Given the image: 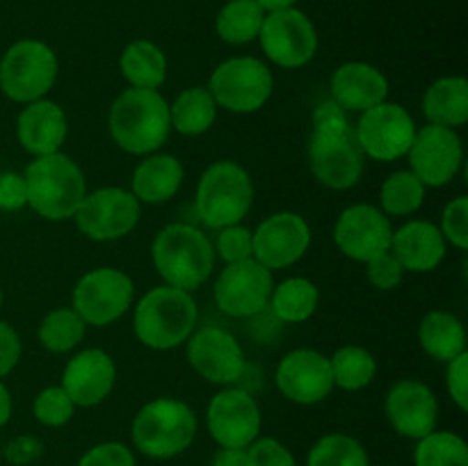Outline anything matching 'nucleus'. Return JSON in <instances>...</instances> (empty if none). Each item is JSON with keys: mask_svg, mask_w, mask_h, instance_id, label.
<instances>
[{"mask_svg": "<svg viewBox=\"0 0 468 466\" xmlns=\"http://www.w3.org/2000/svg\"><path fill=\"white\" fill-rule=\"evenodd\" d=\"M117 382L114 359L101 347H85L67 361L59 387L76 407H96L112 393Z\"/></svg>", "mask_w": 468, "mask_h": 466, "instance_id": "4be33fe9", "label": "nucleus"}, {"mask_svg": "<svg viewBox=\"0 0 468 466\" xmlns=\"http://www.w3.org/2000/svg\"><path fill=\"white\" fill-rule=\"evenodd\" d=\"M446 388L460 411H468V352H462L460 356L448 361Z\"/></svg>", "mask_w": 468, "mask_h": 466, "instance_id": "c03bdc74", "label": "nucleus"}, {"mask_svg": "<svg viewBox=\"0 0 468 466\" xmlns=\"http://www.w3.org/2000/svg\"><path fill=\"white\" fill-rule=\"evenodd\" d=\"M254 204V183L250 172L233 160L213 163L197 183V215L208 228L240 224Z\"/></svg>", "mask_w": 468, "mask_h": 466, "instance_id": "423d86ee", "label": "nucleus"}, {"mask_svg": "<svg viewBox=\"0 0 468 466\" xmlns=\"http://www.w3.org/2000/svg\"><path fill=\"white\" fill-rule=\"evenodd\" d=\"M108 128L114 144L126 154H158L172 132L169 103L158 90L128 87L110 105Z\"/></svg>", "mask_w": 468, "mask_h": 466, "instance_id": "f257e3e1", "label": "nucleus"}, {"mask_svg": "<svg viewBox=\"0 0 468 466\" xmlns=\"http://www.w3.org/2000/svg\"><path fill=\"white\" fill-rule=\"evenodd\" d=\"M416 466H468V446L455 432H430L419 439L414 450Z\"/></svg>", "mask_w": 468, "mask_h": 466, "instance_id": "e433bc0d", "label": "nucleus"}, {"mask_svg": "<svg viewBox=\"0 0 468 466\" xmlns=\"http://www.w3.org/2000/svg\"><path fill=\"white\" fill-rule=\"evenodd\" d=\"M197 416L176 397H155L135 414L131 425L133 446L151 460H172L192 446Z\"/></svg>", "mask_w": 468, "mask_h": 466, "instance_id": "39448f33", "label": "nucleus"}, {"mask_svg": "<svg viewBox=\"0 0 468 466\" xmlns=\"http://www.w3.org/2000/svg\"><path fill=\"white\" fill-rule=\"evenodd\" d=\"M265 12H277V9H288L295 7L297 0H256Z\"/></svg>", "mask_w": 468, "mask_h": 466, "instance_id": "603ef678", "label": "nucleus"}, {"mask_svg": "<svg viewBox=\"0 0 468 466\" xmlns=\"http://www.w3.org/2000/svg\"><path fill=\"white\" fill-rule=\"evenodd\" d=\"M12 409H14L12 393H9V388L5 387L3 379H0V428H5V425L9 423V418H12Z\"/></svg>", "mask_w": 468, "mask_h": 466, "instance_id": "3c124183", "label": "nucleus"}, {"mask_svg": "<svg viewBox=\"0 0 468 466\" xmlns=\"http://www.w3.org/2000/svg\"><path fill=\"white\" fill-rule=\"evenodd\" d=\"M439 231L452 247L462 251L468 249V196H455L448 201Z\"/></svg>", "mask_w": 468, "mask_h": 466, "instance_id": "ea45409f", "label": "nucleus"}, {"mask_svg": "<svg viewBox=\"0 0 468 466\" xmlns=\"http://www.w3.org/2000/svg\"><path fill=\"white\" fill-rule=\"evenodd\" d=\"M272 288V270L256 259H247L240 263H229L218 274L213 297L222 313L231 318H254L268 309Z\"/></svg>", "mask_w": 468, "mask_h": 466, "instance_id": "4468645a", "label": "nucleus"}, {"mask_svg": "<svg viewBox=\"0 0 468 466\" xmlns=\"http://www.w3.org/2000/svg\"><path fill=\"white\" fill-rule=\"evenodd\" d=\"M265 58L282 69H302L315 58L318 32L302 9L288 7L265 14L259 32Z\"/></svg>", "mask_w": 468, "mask_h": 466, "instance_id": "f8f14e48", "label": "nucleus"}, {"mask_svg": "<svg viewBox=\"0 0 468 466\" xmlns=\"http://www.w3.org/2000/svg\"><path fill=\"white\" fill-rule=\"evenodd\" d=\"M448 242L437 224L428 219H411L393 228L391 254L400 260L405 272H432L446 259Z\"/></svg>", "mask_w": 468, "mask_h": 466, "instance_id": "393cba45", "label": "nucleus"}, {"mask_svg": "<svg viewBox=\"0 0 468 466\" xmlns=\"http://www.w3.org/2000/svg\"><path fill=\"white\" fill-rule=\"evenodd\" d=\"M366 277L373 283V288L378 291H393L402 283L405 277V270H402L400 260L391 254V249L384 251V254L375 256L366 263Z\"/></svg>", "mask_w": 468, "mask_h": 466, "instance_id": "a19ab883", "label": "nucleus"}, {"mask_svg": "<svg viewBox=\"0 0 468 466\" xmlns=\"http://www.w3.org/2000/svg\"><path fill=\"white\" fill-rule=\"evenodd\" d=\"M206 425L219 448H250L261 437V407L242 388L215 393L206 409Z\"/></svg>", "mask_w": 468, "mask_h": 466, "instance_id": "dca6fc26", "label": "nucleus"}, {"mask_svg": "<svg viewBox=\"0 0 468 466\" xmlns=\"http://www.w3.org/2000/svg\"><path fill=\"white\" fill-rule=\"evenodd\" d=\"M350 119L343 108H338L332 99L320 103L314 110V131H334V128H347Z\"/></svg>", "mask_w": 468, "mask_h": 466, "instance_id": "09e8293b", "label": "nucleus"}, {"mask_svg": "<svg viewBox=\"0 0 468 466\" xmlns=\"http://www.w3.org/2000/svg\"><path fill=\"white\" fill-rule=\"evenodd\" d=\"M384 414L400 437L419 441L437 429L439 400L425 382L400 379L387 393Z\"/></svg>", "mask_w": 468, "mask_h": 466, "instance_id": "412c9836", "label": "nucleus"}, {"mask_svg": "<svg viewBox=\"0 0 468 466\" xmlns=\"http://www.w3.org/2000/svg\"><path fill=\"white\" fill-rule=\"evenodd\" d=\"M199 309L192 292L172 286L151 288L133 311V332L149 350H174L192 336Z\"/></svg>", "mask_w": 468, "mask_h": 466, "instance_id": "7ed1b4c3", "label": "nucleus"}, {"mask_svg": "<svg viewBox=\"0 0 468 466\" xmlns=\"http://www.w3.org/2000/svg\"><path fill=\"white\" fill-rule=\"evenodd\" d=\"M69 135L64 110L55 101L39 99L27 103L16 119L18 144L35 158L58 154Z\"/></svg>", "mask_w": 468, "mask_h": 466, "instance_id": "b1692460", "label": "nucleus"}, {"mask_svg": "<svg viewBox=\"0 0 468 466\" xmlns=\"http://www.w3.org/2000/svg\"><path fill=\"white\" fill-rule=\"evenodd\" d=\"M265 14L256 0H229L215 18V30L224 44L245 46L259 39Z\"/></svg>", "mask_w": 468, "mask_h": 466, "instance_id": "2f4dec72", "label": "nucleus"}, {"mask_svg": "<svg viewBox=\"0 0 468 466\" xmlns=\"http://www.w3.org/2000/svg\"><path fill=\"white\" fill-rule=\"evenodd\" d=\"M210 466H250L247 448H219Z\"/></svg>", "mask_w": 468, "mask_h": 466, "instance_id": "8fccbe9b", "label": "nucleus"}, {"mask_svg": "<svg viewBox=\"0 0 468 466\" xmlns=\"http://www.w3.org/2000/svg\"><path fill=\"white\" fill-rule=\"evenodd\" d=\"M407 158H410L411 172L420 178L425 187H443L462 169L464 146L455 128L428 123L416 131Z\"/></svg>", "mask_w": 468, "mask_h": 466, "instance_id": "2eb2a0df", "label": "nucleus"}, {"mask_svg": "<svg viewBox=\"0 0 468 466\" xmlns=\"http://www.w3.org/2000/svg\"><path fill=\"white\" fill-rule=\"evenodd\" d=\"M41 452H44V446L37 437H30V434H21V437L12 439V441L5 446L3 455L9 464L14 466H26L32 464L35 460H39Z\"/></svg>", "mask_w": 468, "mask_h": 466, "instance_id": "de8ad7c7", "label": "nucleus"}, {"mask_svg": "<svg viewBox=\"0 0 468 466\" xmlns=\"http://www.w3.org/2000/svg\"><path fill=\"white\" fill-rule=\"evenodd\" d=\"M187 361L206 382L231 387L247 368L245 352L231 332L222 327H201L187 338Z\"/></svg>", "mask_w": 468, "mask_h": 466, "instance_id": "a211bd4d", "label": "nucleus"}, {"mask_svg": "<svg viewBox=\"0 0 468 466\" xmlns=\"http://www.w3.org/2000/svg\"><path fill=\"white\" fill-rule=\"evenodd\" d=\"M218 119V103L208 87H187L169 103V122L178 135L197 137L210 131Z\"/></svg>", "mask_w": 468, "mask_h": 466, "instance_id": "c756f323", "label": "nucleus"}, {"mask_svg": "<svg viewBox=\"0 0 468 466\" xmlns=\"http://www.w3.org/2000/svg\"><path fill=\"white\" fill-rule=\"evenodd\" d=\"M279 393L295 405H318L334 391L329 356L311 347H297L282 356L274 373Z\"/></svg>", "mask_w": 468, "mask_h": 466, "instance_id": "aec40b11", "label": "nucleus"}, {"mask_svg": "<svg viewBox=\"0 0 468 466\" xmlns=\"http://www.w3.org/2000/svg\"><path fill=\"white\" fill-rule=\"evenodd\" d=\"M272 90L274 78L268 64L250 55L219 62L208 80V91L218 108L236 114H251L263 108L272 96Z\"/></svg>", "mask_w": 468, "mask_h": 466, "instance_id": "6e6552de", "label": "nucleus"}, {"mask_svg": "<svg viewBox=\"0 0 468 466\" xmlns=\"http://www.w3.org/2000/svg\"><path fill=\"white\" fill-rule=\"evenodd\" d=\"M309 164L315 181L329 190H350L364 176L366 155L355 128L314 131L309 140Z\"/></svg>", "mask_w": 468, "mask_h": 466, "instance_id": "1a4fd4ad", "label": "nucleus"}, {"mask_svg": "<svg viewBox=\"0 0 468 466\" xmlns=\"http://www.w3.org/2000/svg\"><path fill=\"white\" fill-rule=\"evenodd\" d=\"M254 259L268 270L295 265L311 247V227L292 210L272 213L251 231Z\"/></svg>", "mask_w": 468, "mask_h": 466, "instance_id": "6ab92c4d", "label": "nucleus"}, {"mask_svg": "<svg viewBox=\"0 0 468 466\" xmlns=\"http://www.w3.org/2000/svg\"><path fill=\"white\" fill-rule=\"evenodd\" d=\"M215 251H218V256L227 265L254 259L251 228L242 227V224H231V227L219 228L218 240H215Z\"/></svg>", "mask_w": 468, "mask_h": 466, "instance_id": "58836bf2", "label": "nucleus"}, {"mask_svg": "<svg viewBox=\"0 0 468 466\" xmlns=\"http://www.w3.org/2000/svg\"><path fill=\"white\" fill-rule=\"evenodd\" d=\"M27 206L26 176L18 172L0 174V210H21Z\"/></svg>", "mask_w": 468, "mask_h": 466, "instance_id": "a18cd8bd", "label": "nucleus"}, {"mask_svg": "<svg viewBox=\"0 0 468 466\" xmlns=\"http://www.w3.org/2000/svg\"><path fill=\"white\" fill-rule=\"evenodd\" d=\"M420 347L437 361H451L466 352V329L451 311H430L419 324Z\"/></svg>", "mask_w": 468, "mask_h": 466, "instance_id": "cd10ccee", "label": "nucleus"}, {"mask_svg": "<svg viewBox=\"0 0 468 466\" xmlns=\"http://www.w3.org/2000/svg\"><path fill=\"white\" fill-rule=\"evenodd\" d=\"M416 126L410 110L400 103H384L361 112L356 123V142L366 158L379 160V163H393L398 158H405L414 142Z\"/></svg>", "mask_w": 468, "mask_h": 466, "instance_id": "ddd939ff", "label": "nucleus"}, {"mask_svg": "<svg viewBox=\"0 0 468 466\" xmlns=\"http://www.w3.org/2000/svg\"><path fill=\"white\" fill-rule=\"evenodd\" d=\"M329 365H332L334 388H343V391H361L378 375V361L361 345L338 347L329 356Z\"/></svg>", "mask_w": 468, "mask_h": 466, "instance_id": "473e14b6", "label": "nucleus"}, {"mask_svg": "<svg viewBox=\"0 0 468 466\" xmlns=\"http://www.w3.org/2000/svg\"><path fill=\"white\" fill-rule=\"evenodd\" d=\"M151 260L165 286L195 292L215 270V247L192 224L174 222L158 231L151 245Z\"/></svg>", "mask_w": 468, "mask_h": 466, "instance_id": "f03ea898", "label": "nucleus"}, {"mask_svg": "<svg viewBox=\"0 0 468 466\" xmlns=\"http://www.w3.org/2000/svg\"><path fill=\"white\" fill-rule=\"evenodd\" d=\"M78 466H137V461L128 446L119 441H105L90 448L78 460Z\"/></svg>", "mask_w": 468, "mask_h": 466, "instance_id": "37998d69", "label": "nucleus"}, {"mask_svg": "<svg viewBox=\"0 0 468 466\" xmlns=\"http://www.w3.org/2000/svg\"><path fill=\"white\" fill-rule=\"evenodd\" d=\"M306 466H370V460L359 439L332 432L311 446Z\"/></svg>", "mask_w": 468, "mask_h": 466, "instance_id": "c9c22d12", "label": "nucleus"}, {"mask_svg": "<svg viewBox=\"0 0 468 466\" xmlns=\"http://www.w3.org/2000/svg\"><path fill=\"white\" fill-rule=\"evenodd\" d=\"M393 224L373 204H352L334 224V242L347 259L368 263L375 256L391 249Z\"/></svg>", "mask_w": 468, "mask_h": 466, "instance_id": "f3484780", "label": "nucleus"}, {"mask_svg": "<svg viewBox=\"0 0 468 466\" xmlns=\"http://www.w3.org/2000/svg\"><path fill=\"white\" fill-rule=\"evenodd\" d=\"M119 69L128 85L140 90H158L167 80V58L163 48L149 39L131 41L122 50Z\"/></svg>", "mask_w": 468, "mask_h": 466, "instance_id": "c85d7f7f", "label": "nucleus"}, {"mask_svg": "<svg viewBox=\"0 0 468 466\" xmlns=\"http://www.w3.org/2000/svg\"><path fill=\"white\" fill-rule=\"evenodd\" d=\"M250 466H297L292 452L274 437H259L250 448Z\"/></svg>", "mask_w": 468, "mask_h": 466, "instance_id": "79ce46f5", "label": "nucleus"}, {"mask_svg": "<svg viewBox=\"0 0 468 466\" xmlns=\"http://www.w3.org/2000/svg\"><path fill=\"white\" fill-rule=\"evenodd\" d=\"M87 334V324L80 315L67 306L48 311L39 324V343L44 350L53 352V355H67V352L76 350L82 343Z\"/></svg>", "mask_w": 468, "mask_h": 466, "instance_id": "72a5a7b5", "label": "nucleus"}, {"mask_svg": "<svg viewBox=\"0 0 468 466\" xmlns=\"http://www.w3.org/2000/svg\"><path fill=\"white\" fill-rule=\"evenodd\" d=\"M0 306H3V288H0Z\"/></svg>", "mask_w": 468, "mask_h": 466, "instance_id": "864d4df0", "label": "nucleus"}, {"mask_svg": "<svg viewBox=\"0 0 468 466\" xmlns=\"http://www.w3.org/2000/svg\"><path fill=\"white\" fill-rule=\"evenodd\" d=\"M332 101L346 112H366L388 99V80L368 62H346L329 78Z\"/></svg>", "mask_w": 468, "mask_h": 466, "instance_id": "5701e85b", "label": "nucleus"}, {"mask_svg": "<svg viewBox=\"0 0 468 466\" xmlns=\"http://www.w3.org/2000/svg\"><path fill=\"white\" fill-rule=\"evenodd\" d=\"M73 411H76V405L59 384L41 388L32 402V414L44 428H62L73 418Z\"/></svg>", "mask_w": 468, "mask_h": 466, "instance_id": "4c0bfd02", "label": "nucleus"}, {"mask_svg": "<svg viewBox=\"0 0 468 466\" xmlns=\"http://www.w3.org/2000/svg\"><path fill=\"white\" fill-rule=\"evenodd\" d=\"M423 114L428 123L462 128L468 122V80L446 76L434 80L423 94Z\"/></svg>", "mask_w": 468, "mask_h": 466, "instance_id": "bb28decb", "label": "nucleus"}, {"mask_svg": "<svg viewBox=\"0 0 468 466\" xmlns=\"http://www.w3.org/2000/svg\"><path fill=\"white\" fill-rule=\"evenodd\" d=\"M58 55L39 39H21L0 58V90L14 103L46 99L58 80Z\"/></svg>", "mask_w": 468, "mask_h": 466, "instance_id": "0eeeda50", "label": "nucleus"}, {"mask_svg": "<svg viewBox=\"0 0 468 466\" xmlns=\"http://www.w3.org/2000/svg\"><path fill=\"white\" fill-rule=\"evenodd\" d=\"M21 336L9 323L0 320V379L7 377L21 359Z\"/></svg>", "mask_w": 468, "mask_h": 466, "instance_id": "49530a36", "label": "nucleus"}, {"mask_svg": "<svg viewBox=\"0 0 468 466\" xmlns=\"http://www.w3.org/2000/svg\"><path fill=\"white\" fill-rule=\"evenodd\" d=\"M425 190L428 187L420 183L411 169H400L393 172L379 187V206L382 213L388 217H407L414 215L423 206Z\"/></svg>", "mask_w": 468, "mask_h": 466, "instance_id": "f704fd0d", "label": "nucleus"}, {"mask_svg": "<svg viewBox=\"0 0 468 466\" xmlns=\"http://www.w3.org/2000/svg\"><path fill=\"white\" fill-rule=\"evenodd\" d=\"M140 201L123 187H99L87 192L78 206L73 222L78 231L94 242H112L126 238L140 222Z\"/></svg>", "mask_w": 468, "mask_h": 466, "instance_id": "9b49d317", "label": "nucleus"}, {"mask_svg": "<svg viewBox=\"0 0 468 466\" xmlns=\"http://www.w3.org/2000/svg\"><path fill=\"white\" fill-rule=\"evenodd\" d=\"M320 304V291L311 279L288 277L274 283L270 295V309L283 323H304L315 313Z\"/></svg>", "mask_w": 468, "mask_h": 466, "instance_id": "7c9ffc66", "label": "nucleus"}, {"mask_svg": "<svg viewBox=\"0 0 468 466\" xmlns=\"http://www.w3.org/2000/svg\"><path fill=\"white\" fill-rule=\"evenodd\" d=\"M186 169L176 155L151 154L135 167L131 192L140 204H165L181 190Z\"/></svg>", "mask_w": 468, "mask_h": 466, "instance_id": "a878e982", "label": "nucleus"}, {"mask_svg": "<svg viewBox=\"0 0 468 466\" xmlns=\"http://www.w3.org/2000/svg\"><path fill=\"white\" fill-rule=\"evenodd\" d=\"M27 187V206L48 222L73 219L87 195V178L76 160L67 154L41 155L23 172Z\"/></svg>", "mask_w": 468, "mask_h": 466, "instance_id": "20e7f679", "label": "nucleus"}, {"mask_svg": "<svg viewBox=\"0 0 468 466\" xmlns=\"http://www.w3.org/2000/svg\"><path fill=\"white\" fill-rule=\"evenodd\" d=\"M135 283L117 268H96L78 279L73 288V311L91 327L117 323L133 306Z\"/></svg>", "mask_w": 468, "mask_h": 466, "instance_id": "9d476101", "label": "nucleus"}]
</instances>
